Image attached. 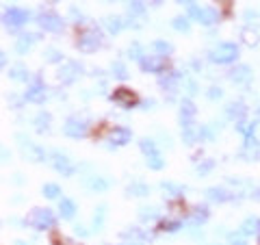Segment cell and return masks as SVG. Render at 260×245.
I'll return each mask as SVG.
<instances>
[{
    "label": "cell",
    "mask_w": 260,
    "mask_h": 245,
    "mask_svg": "<svg viewBox=\"0 0 260 245\" xmlns=\"http://www.w3.org/2000/svg\"><path fill=\"white\" fill-rule=\"evenodd\" d=\"M208 59L217 63V65H228V63H234L239 59V46L232 44V42H221L217 48H213L208 54Z\"/></svg>",
    "instance_id": "obj_1"
},
{
    "label": "cell",
    "mask_w": 260,
    "mask_h": 245,
    "mask_svg": "<svg viewBox=\"0 0 260 245\" xmlns=\"http://www.w3.org/2000/svg\"><path fill=\"white\" fill-rule=\"evenodd\" d=\"M24 224L35 228V230H50V228H54V224H56V215L50 208H35L26 219H24Z\"/></svg>",
    "instance_id": "obj_2"
},
{
    "label": "cell",
    "mask_w": 260,
    "mask_h": 245,
    "mask_svg": "<svg viewBox=\"0 0 260 245\" xmlns=\"http://www.w3.org/2000/svg\"><path fill=\"white\" fill-rule=\"evenodd\" d=\"M100 46H102V37H100V33H98L95 28H85L76 39V48L80 52H85V54L95 52Z\"/></svg>",
    "instance_id": "obj_3"
},
{
    "label": "cell",
    "mask_w": 260,
    "mask_h": 245,
    "mask_svg": "<svg viewBox=\"0 0 260 245\" xmlns=\"http://www.w3.org/2000/svg\"><path fill=\"white\" fill-rule=\"evenodd\" d=\"M189 18H193L195 22H200V24H204V26H210V24L219 22V11L213 9V7H195V5H191Z\"/></svg>",
    "instance_id": "obj_4"
},
{
    "label": "cell",
    "mask_w": 260,
    "mask_h": 245,
    "mask_svg": "<svg viewBox=\"0 0 260 245\" xmlns=\"http://www.w3.org/2000/svg\"><path fill=\"white\" fill-rule=\"evenodd\" d=\"M30 20V13L26 9H20V7H9L5 13H3V22L5 26H22V24H26Z\"/></svg>",
    "instance_id": "obj_5"
},
{
    "label": "cell",
    "mask_w": 260,
    "mask_h": 245,
    "mask_svg": "<svg viewBox=\"0 0 260 245\" xmlns=\"http://www.w3.org/2000/svg\"><path fill=\"white\" fill-rule=\"evenodd\" d=\"M37 24L48 33H59L63 28V20L61 15H56L54 11H42L37 15Z\"/></svg>",
    "instance_id": "obj_6"
},
{
    "label": "cell",
    "mask_w": 260,
    "mask_h": 245,
    "mask_svg": "<svg viewBox=\"0 0 260 245\" xmlns=\"http://www.w3.org/2000/svg\"><path fill=\"white\" fill-rule=\"evenodd\" d=\"M63 133L70 139H83L87 135V121L80 119V117H70L63 124Z\"/></svg>",
    "instance_id": "obj_7"
},
{
    "label": "cell",
    "mask_w": 260,
    "mask_h": 245,
    "mask_svg": "<svg viewBox=\"0 0 260 245\" xmlns=\"http://www.w3.org/2000/svg\"><path fill=\"white\" fill-rule=\"evenodd\" d=\"M52 165H54V169L59 171L61 176H65V178H72L76 174V165L72 163V159H68L63 152H54L52 154Z\"/></svg>",
    "instance_id": "obj_8"
},
{
    "label": "cell",
    "mask_w": 260,
    "mask_h": 245,
    "mask_svg": "<svg viewBox=\"0 0 260 245\" xmlns=\"http://www.w3.org/2000/svg\"><path fill=\"white\" fill-rule=\"evenodd\" d=\"M139 65L145 74H162V70H165V59L158 54H145L139 61Z\"/></svg>",
    "instance_id": "obj_9"
},
{
    "label": "cell",
    "mask_w": 260,
    "mask_h": 245,
    "mask_svg": "<svg viewBox=\"0 0 260 245\" xmlns=\"http://www.w3.org/2000/svg\"><path fill=\"white\" fill-rule=\"evenodd\" d=\"M130 139H133V133L126 126H115L109 133V148H121V145L130 143Z\"/></svg>",
    "instance_id": "obj_10"
},
{
    "label": "cell",
    "mask_w": 260,
    "mask_h": 245,
    "mask_svg": "<svg viewBox=\"0 0 260 245\" xmlns=\"http://www.w3.org/2000/svg\"><path fill=\"white\" fill-rule=\"evenodd\" d=\"M195 113H198L195 104L189 100V98H184V100L180 102V126L182 128L195 126Z\"/></svg>",
    "instance_id": "obj_11"
},
{
    "label": "cell",
    "mask_w": 260,
    "mask_h": 245,
    "mask_svg": "<svg viewBox=\"0 0 260 245\" xmlns=\"http://www.w3.org/2000/svg\"><path fill=\"white\" fill-rule=\"evenodd\" d=\"M80 70H83V68H80V65H78L76 61H68V63H63V68L59 70V74H56V76H59L61 83L72 85V83H74V80L78 78Z\"/></svg>",
    "instance_id": "obj_12"
},
{
    "label": "cell",
    "mask_w": 260,
    "mask_h": 245,
    "mask_svg": "<svg viewBox=\"0 0 260 245\" xmlns=\"http://www.w3.org/2000/svg\"><path fill=\"white\" fill-rule=\"evenodd\" d=\"M182 80V74L176 70H169V72H162L158 76V85L162 87V91H176L178 85H180Z\"/></svg>",
    "instance_id": "obj_13"
},
{
    "label": "cell",
    "mask_w": 260,
    "mask_h": 245,
    "mask_svg": "<svg viewBox=\"0 0 260 245\" xmlns=\"http://www.w3.org/2000/svg\"><path fill=\"white\" fill-rule=\"evenodd\" d=\"M111 100L115 102V104H119V107H124V109H133L135 104H137V96H135L133 91H130V89L119 87L117 91H113Z\"/></svg>",
    "instance_id": "obj_14"
},
{
    "label": "cell",
    "mask_w": 260,
    "mask_h": 245,
    "mask_svg": "<svg viewBox=\"0 0 260 245\" xmlns=\"http://www.w3.org/2000/svg\"><path fill=\"white\" fill-rule=\"evenodd\" d=\"M241 159L243 161H258L260 159V139L256 137H247L241 150Z\"/></svg>",
    "instance_id": "obj_15"
},
{
    "label": "cell",
    "mask_w": 260,
    "mask_h": 245,
    "mask_svg": "<svg viewBox=\"0 0 260 245\" xmlns=\"http://www.w3.org/2000/svg\"><path fill=\"white\" fill-rule=\"evenodd\" d=\"M230 80L234 85H241V87H245L251 83V68L249 65H237L234 70H230Z\"/></svg>",
    "instance_id": "obj_16"
},
{
    "label": "cell",
    "mask_w": 260,
    "mask_h": 245,
    "mask_svg": "<svg viewBox=\"0 0 260 245\" xmlns=\"http://www.w3.org/2000/svg\"><path fill=\"white\" fill-rule=\"evenodd\" d=\"M35 42H39L37 33H24V35H20L18 39H15V52H18V54H26Z\"/></svg>",
    "instance_id": "obj_17"
},
{
    "label": "cell",
    "mask_w": 260,
    "mask_h": 245,
    "mask_svg": "<svg viewBox=\"0 0 260 245\" xmlns=\"http://www.w3.org/2000/svg\"><path fill=\"white\" fill-rule=\"evenodd\" d=\"M225 115L230 117V119H234L239 124V121H245V117H247V107L243 102H230L225 107Z\"/></svg>",
    "instance_id": "obj_18"
},
{
    "label": "cell",
    "mask_w": 260,
    "mask_h": 245,
    "mask_svg": "<svg viewBox=\"0 0 260 245\" xmlns=\"http://www.w3.org/2000/svg\"><path fill=\"white\" fill-rule=\"evenodd\" d=\"M24 100L30 104H44L46 100V87L44 85H32L24 91Z\"/></svg>",
    "instance_id": "obj_19"
},
{
    "label": "cell",
    "mask_w": 260,
    "mask_h": 245,
    "mask_svg": "<svg viewBox=\"0 0 260 245\" xmlns=\"http://www.w3.org/2000/svg\"><path fill=\"white\" fill-rule=\"evenodd\" d=\"M85 185L89 187V191H93V193H104V191H109L111 180H107L104 176H89V180H87Z\"/></svg>",
    "instance_id": "obj_20"
},
{
    "label": "cell",
    "mask_w": 260,
    "mask_h": 245,
    "mask_svg": "<svg viewBox=\"0 0 260 245\" xmlns=\"http://www.w3.org/2000/svg\"><path fill=\"white\" fill-rule=\"evenodd\" d=\"M76 202L74 200H70V198H61L59 200V215L61 219H72L76 215Z\"/></svg>",
    "instance_id": "obj_21"
},
{
    "label": "cell",
    "mask_w": 260,
    "mask_h": 245,
    "mask_svg": "<svg viewBox=\"0 0 260 245\" xmlns=\"http://www.w3.org/2000/svg\"><path fill=\"white\" fill-rule=\"evenodd\" d=\"M206 198L210 200V202H217V204H223V202H228L232 198L230 193H228L223 187H208L206 189Z\"/></svg>",
    "instance_id": "obj_22"
},
{
    "label": "cell",
    "mask_w": 260,
    "mask_h": 245,
    "mask_svg": "<svg viewBox=\"0 0 260 245\" xmlns=\"http://www.w3.org/2000/svg\"><path fill=\"white\" fill-rule=\"evenodd\" d=\"M50 121H52V115L48 111H39L35 117H32V124H35L37 133H48L50 130Z\"/></svg>",
    "instance_id": "obj_23"
},
{
    "label": "cell",
    "mask_w": 260,
    "mask_h": 245,
    "mask_svg": "<svg viewBox=\"0 0 260 245\" xmlns=\"http://www.w3.org/2000/svg\"><path fill=\"white\" fill-rule=\"evenodd\" d=\"M126 193H128V195H133V198H145V195L150 193V187L145 185V182L135 180V182H130V185L126 187Z\"/></svg>",
    "instance_id": "obj_24"
},
{
    "label": "cell",
    "mask_w": 260,
    "mask_h": 245,
    "mask_svg": "<svg viewBox=\"0 0 260 245\" xmlns=\"http://www.w3.org/2000/svg\"><path fill=\"white\" fill-rule=\"evenodd\" d=\"M152 50H154V54L162 56V59H167V56L174 52V46L169 44V42H165V39H156V42H152Z\"/></svg>",
    "instance_id": "obj_25"
},
{
    "label": "cell",
    "mask_w": 260,
    "mask_h": 245,
    "mask_svg": "<svg viewBox=\"0 0 260 245\" xmlns=\"http://www.w3.org/2000/svg\"><path fill=\"white\" fill-rule=\"evenodd\" d=\"M104 26H107L111 35H119L124 30V20L117 18V15H109V18H104Z\"/></svg>",
    "instance_id": "obj_26"
},
{
    "label": "cell",
    "mask_w": 260,
    "mask_h": 245,
    "mask_svg": "<svg viewBox=\"0 0 260 245\" xmlns=\"http://www.w3.org/2000/svg\"><path fill=\"white\" fill-rule=\"evenodd\" d=\"M24 152H26V157H28L32 163H42V161H46V157H48L42 145H35V143H30Z\"/></svg>",
    "instance_id": "obj_27"
},
{
    "label": "cell",
    "mask_w": 260,
    "mask_h": 245,
    "mask_svg": "<svg viewBox=\"0 0 260 245\" xmlns=\"http://www.w3.org/2000/svg\"><path fill=\"white\" fill-rule=\"evenodd\" d=\"M126 9H128V18H143L145 15V3L143 0H130Z\"/></svg>",
    "instance_id": "obj_28"
},
{
    "label": "cell",
    "mask_w": 260,
    "mask_h": 245,
    "mask_svg": "<svg viewBox=\"0 0 260 245\" xmlns=\"http://www.w3.org/2000/svg\"><path fill=\"white\" fill-rule=\"evenodd\" d=\"M258 230H260V219L258 217H247L245 222H243V226H241V232L247 234V236H251V234L258 236Z\"/></svg>",
    "instance_id": "obj_29"
},
{
    "label": "cell",
    "mask_w": 260,
    "mask_h": 245,
    "mask_svg": "<svg viewBox=\"0 0 260 245\" xmlns=\"http://www.w3.org/2000/svg\"><path fill=\"white\" fill-rule=\"evenodd\" d=\"M9 78L18 80V83H28L30 74H28V70L24 68V65H13V68L9 70Z\"/></svg>",
    "instance_id": "obj_30"
},
{
    "label": "cell",
    "mask_w": 260,
    "mask_h": 245,
    "mask_svg": "<svg viewBox=\"0 0 260 245\" xmlns=\"http://www.w3.org/2000/svg\"><path fill=\"white\" fill-rule=\"evenodd\" d=\"M145 165H148L152 171H160L162 167H165V159H162L160 152H154V154H150V157H145Z\"/></svg>",
    "instance_id": "obj_31"
},
{
    "label": "cell",
    "mask_w": 260,
    "mask_h": 245,
    "mask_svg": "<svg viewBox=\"0 0 260 245\" xmlns=\"http://www.w3.org/2000/svg\"><path fill=\"white\" fill-rule=\"evenodd\" d=\"M208 208L206 206H195L193 210H191V224L193 226H202L208 219Z\"/></svg>",
    "instance_id": "obj_32"
},
{
    "label": "cell",
    "mask_w": 260,
    "mask_h": 245,
    "mask_svg": "<svg viewBox=\"0 0 260 245\" xmlns=\"http://www.w3.org/2000/svg\"><path fill=\"white\" fill-rule=\"evenodd\" d=\"M158 208L156 206H141L139 208V219L143 224H150V222H154V219H158Z\"/></svg>",
    "instance_id": "obj_33"
},
{
    "label": "cell",
    "mask_w": 260,
    "mask_h": 245,
    "mask_svg": "<svg viewBox=\"0 0 260 245\" xmlns=\"http://www.w3.org/2000/svg\"><path fill=\"white\" fill-rule=\"evenodd\" d=\"M182 141H184L186 145H193L195 141H202V139H200V128H198V126L182 128Z\"/></svg>",
    "instance_id": "obj_34"
},
{
    "label": "cell",
    "mask_w": 260,
    "mask_h": 245,
    "mask_svg": "<svg viewBox=\"0 0 260 245\" xmlns=\"http://www.w3.org/2000/svg\"><path fill=\"white\" fill-rule=\"evenodd\" d=\"M104 222H107V206L100 204L93 213V230H102L104 228Z\"/></svg>",
    "instance_id": "obj_35"
},
{
    "label": "cell",
    "mask_w": 260,
    "mask_h": 245,
    "mask_svg": "<svg viewBox=\"0 0 260 245\" xmlns=\"http://www.w3.org/2000/svg\"><path fill=\"white\" fill-rule=\"evenodd\" d=\"M42 193L46 195L48 200H61V187L56 182H46L42 187Z\"/></svg>",
    "instance_id": "obj_36"
},
{
    "label": "cell",
    "mask_w": 260,
    "mask_h": 245,
    "mask_svg": "<svg viewBox=\"0 0 260 245\" xmlns=\"http://www.w3.org/2000/svg\"><path fill=\"white\" fill-rule=\"evenodd\" d=\"M139 148H141V152L145 154V157H150V154L158 152L156 141H154V139H150V137H143V139H141V141H139Z\"/></svg>",
    "instance_id": "obj_37"
},
{
    "label": "cell",
    "mask_w": 260,
    "mask_h": 245,
    "mask_svg": "<svg viewBox=\"0 0 260 245\" xmlns=\"http://www.w3.org/2000/svg\"><path fill=\"white\" fill-rule=\"evenodd\" d=\"M172 26H174L176 30H180V33H189V28H191L189 15H176V18L172 20Z\"/></svg>",
    "instance_id": "obj_38"
},
{
    "label": "cell",
    "mask_w": 260,
    "mask_h": 245,
    "mask_svg": "<svg viewBox=\"0 0 260 245\" xmlns=\"http://www.w3.org/2000/svg\"><path fill=\"white\" fill-rule=\"evenodd\" d=\"M256 126H258V124H254V121H239L237 130L247 139V137H256Z\"/></svg>",
    "instance_id": "obj_39"
},
{
    "label": "cell",
    "mask_w": 260,
    "mask_h": 245,
    "mask_svg": "<svg viewBox=\"0 0 260 245\" xmlns=\"http://www.w3.org/2000/svg\"><path fill=\"white\" fill-rule=\"evenodd\" d=\"M111 74L115 78H119V80H126L128 78V70H126V65L121 61H113L111 63Z\"/></svg>",
    "instance_id": "obj_40"
},
{
    "label": "cell",
    "mask_w": 260,
    "mask_h": 245,
    "mask_svg": "<svg viewBox=\"0 0 260 245\" xmlns=\"http://www.w3.org/2000/svg\"><path fill=\"white\" fill-rule=\"evenodd\" d=\"M213 169H215V161H213V159H204L198 167H195V171H198V176H208Z\"/></svg>",
    "instance_id": "obj_41"
},
{
    "label": "cell",
    "mask_w": 260,
    "mask_h": 245,
    "mask_svg": "<svg viewBox=\"0 0 260 245\" xmlns=\"http://www.w3.org/2000/svg\"><path fill=\"white\" fill-rule=\"evenodd\" d=\"M180 228H182L180 219H165V222H160V230L165 232H178Z\"/></svg>",
    "instance_id": "obj_42"
},
{
    "label": "cell",
    "mask_w": 260,
    "mask_h": 245,
    "mask_svg": "<svg viewBox=\"0 0 260 245\" xmlns=\"http://www.w3.org/2000/svg\"><path fill=\"white\" fill-rule=\"evenodd\" d=\"M124 236H126V239H130V241H137V243H143L145 239H148V234H145L143 230H137V228H130V230H126Z\"/></svg>",
    "instance_id": "obj_43"
},
{
    "label": "cell",
    "mask_w": 260,
    "mask_h": 245,
    "mask_svg": "<svg viewBox=\"0 0 260 245\" xmlns=\"http://www.w3.org/2000/svg\"><path fill=\"white\" fill-rule=\"evenodd\" d=\"M160 189L165 191V193H169V195H182V191H184V187H180V185H176V182H160Z\"/></svg>",
    "instance_id": "obj_44"
},
{
    "label": "cell",
    "mask_w": 260,
    "mask_h": 245,
    "mask_svg": "<svg viewBox=\"0 0 260 245\" xmlns=\"http://www.w3.org/2000/svg\"><path fill=\"white\" fill-rule=\"evenodd\" d=\"M228 243L230 245H247V234H243L241 230L228 234Z\"/></svg>",
    "instance_id": "obj_45"
},
{
    "label": "cell",
    "mask_w": 260,
    "mask_h": 245,
    "mask_svg": "<svg viewBox=\"0 0 260 245\" xmlns=\"http://www.w3.org/2000/svg\"><path fill=\"white\" fill-rule=\"evenodd\" d=\"M128 56H130V59H135V61H141L143 56H145L141 44H137V42H135V44H130V46H128Z\"/></svg>",
    "instance_id": "obj_46"
},
{
    "label": "cell",
    "mask_w": 260,
    "mask_h": 245,
    "mask_svg": "<svg viewBox=\"0 0 260 245\" xmlns=\"http://www.w3.org/2000/svg\"><path fill=\"white\" fill-rule=\"evenodd\" d=\"M241 37H243V42H245L247 46H256V44H258V35H256V30L243 28V30H241Z\"/></svg>",
    "instance_id": "obj_47"
},
{
    "label": "cell",
    "mask_w": 260,
    "mask_h": 245,
    "mask_svg": "<svg viewBox=\"0 0 260 245\" xmlns=\"http://www.w3.org/2000/svg\"><path fill=\"white\" fill-rule=\"evenodd\" d=\"M243 18H245V22L249 24V26H251V24H254V26H258V24H260V13L256 9H245Z\"/></svg>",
    "instance_id": "obj_48"
},
{
    "label": "cell",
    "mask_w": 260,
    "mask_h": 245,
    "mask_svg": "<svg viewBox=\"0 0 260 245\" xmlns=\"http://www.w3.org/2000/svg\"><path fill=\"white\" fill-rule=\"evenodd\" d=\"M44 54H46V61H48V63H61V61H63V54L56 50V48H48Z\"/></svg>",
    "instance_id": "obj_49"
},
{
    "label": "cell",
    "mask_w": 260,
    "mask_h": 245,
    "mask_svg": "<svg viewBox=\"0 0 260 245\" xmlns=\"http://www.w3.org/2000/svg\"><path fill=\"white\" fill-rule=\"evenodd\" d=\"M184 87H186V94H189V96H195L200 91V85H198V80H195V78H186Z\"/></svg>",
    "instance_id": "obj_50"
},
{
    "label": "cell",
    "mask_w": 260,
    "mask_h": 245,
    "mask_svg": "<svg viewBox=\"0 0 260 245\" xmlns=\"http://www.w3.org/2000/svg\"><path fill=\"white\" fill-rule=\"evenodd\" d=\"M206 96H208V100H221L223 98V89L221 87H208V91H206Z\"/></svg>",
    "instance_id": "obj_51"
},
{
    "label": "cell",
    "mask_w": 260,
    "mask_h": 245,
    "mask_svg": "<svg viewBox=\"0 0 260 245\" xmlns=\"http://www.w3.org/2000/svg\"><path fill=\"white\" fill-rule=\"evenodd\" d=\"M74 232H76L78 236H87V234H89V230H87L83 224H76V226H74Z\"/></svg>",
    "instance_id": "obj_52"
},
{
    "label": "cell",
    "mask_w": 260,
    "mask_h": 245,
    "mask_svg": "<svg viewBox=\"0 0 260 245\" xmlns=\"http://www.w3.org/2000/svg\"><path fill=\"white\" fill-rule=\"evenodd\" d=\"M0 63H3V70H7V52H0Z\"/></svg>",
    "instance_id": "obj_53"
},
{
    "label": "cell",
    "mask_w": 260,
    "mask_h": 245,
    "mask_svg": "<svg viewBox=\"0 0 260 245\" xmlns=\"http://www.w3.org/2000/svg\"><path fill=\"white\" fill-rule=\"evenodd\" d=\"M143 109H154V100H145L143 102Z\"/></svg>",
    "instance_id": "obj_54"
},
{
    "label": "cell",
    "mask_w": 260,
    "mask_h": 245,
    "mask_svg": "<svg viewBox=\"0 0 260 245\" xmlns=\"http://www.w3.org/2000/svg\"><path fill=\"white\" fill-rule=\"evenodd\" d=\"M9 161V152H7V148H3V163Z\"/></svg>",
    "instance_id": "obj_55"
},
{
    "label": "cell",
    "mask_w": 260,
    "mask_h": 245,
    "mask_svg": "<svg viewBox=\"0 0 260 245\" xmlns=\"http://www.w3.org/2000/svg\"><path fill=\"white\" fill-rule=\"evenodd\" d=\"M176 3H178V5H193L195 0H176Z\"/></svg>",
    "instance_id": "obj_56"
},
{
    "label": "cell",
    "mask_w": 260,
    "mask_h": 245,
    "mask_svg": "<svg viewBox=\"0 0 260 245\" xmlns=\"http://www.w3.org/2000/svg\"><path fill=\"white\" fill-rule=\"evenodd\" d=\"M191 65H193V70H202V63L200 61H193Z\"/></svg>",
    "instance_id": "obj_57"
},
{
    "label": "cell",
    "mask_w": 260,
    "mask_h": 245,
    "mask_svg": "<svg viewBox=\"0 0 260 245\" xmlns=\"http://www.w3.org/2000/svg\"><path fill=\"white\" fill-rule=\"evenodd\" d=\"M121 245H143V243H137V241H130V243H121Z\"/></svg>",
    "instance_id": "obj_58"
},
{
    "label": "cell",
    "mask_w": 260,
    "mask_h": 245,
    "mask_svg": "<svg viewBox=\"0 0 260 245\" xmlns=\"http://www.w3.org/2000/svg\"><path fill=\"white\" fill-rule=\"evenodd\" d=\"M15 245H28V241H15Z\"/></svg>",
    "instance_id": "obj_59"
},
{
    "label": "cell",
    "mask_w": 260,
    "mask_h": 245,
    "mask_svg": "<svg viewBox=\"0 0 260 245\" xmlns=\"http://www.w3.org/2000/svg\"><path fill=\"white\" fill-rule=\"evenodd\" d=\"M154 5H160V0H154Z\"/></svg>",
    "instance_id": "obj_60"
},
{
    "label": "cell",
    "mask_w": 260,
    "mask_h": 245,
    "mask_svg": "<svg viewBox=\"0 0 260 245\" xmlns=\"http://www.w3.org/2000/svg\"><path fill=\"white\" fill-rule=\"evenodd\" d=\"M258 119H260V107H258Z\"/></svg>",
    "instance_id": "obj_61"
},
{
    "label": "cell",
    "mask_w": 260,
    "mask_h": 245,
    "mask_svg": "<svg viewBox=\"0 0 260 245\" xmlns=\"http://www.w3.org/2000/svg\"><path fill=\"white\" fill-rule=\"evenodd\" d=\"M258 239H260V230H258Z\"/></svg>",
    "instance_id": "obj_62"
}]
</instances>
